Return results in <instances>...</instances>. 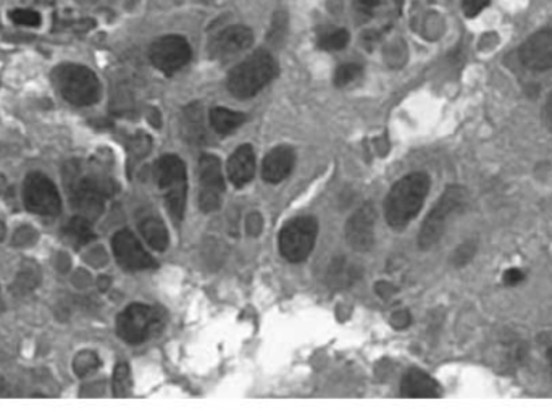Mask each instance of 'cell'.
I'll list each match as a JSON object with an SVG mask.
<instances>
[{"label": "cell", "mask_w": 552, "mask_h": 415, "mask_svg": "<svg viewBox=\"0 0 552 415\" xmlns=\"http://www.w3.org/2000/svg\"><path fill=\"white\" fill-rule=\"evenodd\" d=\"M377 291L378 293H380V296H383V297H387V296L393 295L395 288L389 287V285H387V283L383 281V283H380V285H378Z\"/></svg>", "instance_id": "obj_31"}, {"label": "cell", "mask_w": 552, "mask_h": 415, "mask_svg": "<svg viewBox=\"0 0 552 415\" xmlns=\"http://www.w3.org/2000/svg\"><path fill=\"white\" fill-rule=\"evenodd\" d=\"M401 395L405 397L441 396V388L424 370H409L401 381Z\"/></svg>", "instance_id": "obj_18"}, {"label": "cell", "mask_w": 552, "mask_h": 415, "mask_svg": "<svg viewBox=\"0 0 552 415\" xmlns=\"http://www.w3.org/2000/svg\"><path fill=\"white\" fill-rule=\"evenodd\" d=\"M360 5L365 7V9H373L380 4V0H359Z\"/></svg>", "instance_id": "obj_34"}, {"label": "cell", "mask_w": 552, "mask_h": 415, "mask_svg": "<svg viewBox=\"0 0 552 415\" xmlns=\"http://www.w3.org/2000/svg\"><path fill=\"white\" fill-rule=\"evenodd\" d=\"M375 220L377 212L373 204H364L357 212L350 215L346 223V240L357 252H367L375 242Z\"/></svg>", "instance_id": "obj_15"}, {"label": "cell", "mask_w": 552, "mask_h": 415, "mask_svg": "<svg viewBox=\"0 0 552 415\" xmlns=\"http://www.w3.org/2000/svg\"><path fill=\"white\" fill-rule=\"evenodd\" d=\"M52 81L65 101L76 107H89L101 99V81L97 74L84 65H58L52 72Z\"/></svg>", "instance_id": "obj_4"}, {"label": "cell", "mask_w": 552, "mask_h": 415, "mask_svg": "<svg viewBox=\"0 0 552 415\" xmlns=\"http://www.w3.org/2000/svg\"><path fill=\"white\" fill-rule=\"evenodd\" d=\"M295 162V156L293 149L288 148V146L272 149L268 152L267 158H264L262 176L267 183L276 185L289 176V173L293 172Z\"/></svg>", "instance_id": "obj_17"}, {"label": "cell", "mask_w": 552, "mask_h": 415, "mask_svg": "<svg viewBox=\"0 0 552 415\" xmlns=\"http://www.w3.org/2000/svg\"><path fill=\"white\" fill-rule=\"evenodd\" d=\"M111 250L121 267L129 272L156 267V260L142 248L133 231L120 230L111 238Z\"/></svg>", "instance_id": "obj_13"}, {"label": "cell", "mask_w": 552, "mask_h": 415, "mask_svg": "<svg viewBox=\"0 0 552 415\" xmlns=\"http://www.w3.org/2000/svg\"><path fill=\"white\" fill-rule=\"evenodd\" d=\"M548 360H549V364H551V369H552V346H551V350L548 351Z\"/></svg>", "instance_id": "obj_35"}, {"label": "cell", "mask_w": 552, "mask_h": 415, "mask_svg": "<svg viewBox=\"0 0 552 415\" xmlns=\"http://www.w3.org/2000/svg\"><path fill=\"white\" fill-rule=\"evenodd\" d=\"M158 309L146 304H131L117 319V333L123 342L141 344L148 342L162 327Z\"/></svg>", "instance_id": "obj_8"}, {"label": "cell", "mask_w": 552, "mask_h": 415, "mask_svg": "<svg viewBox=\"0 0 552 415\" xmlns=\"http://www.w3.org/2000/svg\"><path fill=\"white\" fill-rule=\"evenodd\" d=\"M525 280V273L520 268H509L504 273V283L507 287H516Z\"/></svg>", "instance_id": "obj_29"}, {"label": "cell", "mask_w": 552, "mask_h": 415, "mask_svg": "<svg viewBox=\"0 0 552 415\" xmlns=\"http://www.w3.org/2000/svg\"><path fill=\"white\" fill-rule=\"evenodd\" d=\"M23 203L29 212L56 217L62 212V199L57 186L42 173H29L23 183Z\"/></svg>", "instance_id": "obj_9"}, {"label": "cell", "mask_w": 552, "mask_h": 415, "mask_svg": "<svg viewBox=\"0 0 552 415\" xmlns=\"http://www.w3.org/2000/svg\"><path fill=\"white\" fill-rule=\"evenodd\" d=\"M64 236L72 242V246L80 250L91 241L96 240V233L92 230V223L83 215H76L70 222L65 225Z\"/></svg>", "instance_id": "obj_19"}, {"label": "cell", "mask_w": 552, "mask_h": 415, "mask_svg": "<svg viewBox=\"0 0 552 415\" xmlns=\"http://www.w3.org/2000/svg\"><path fill=\"white\" fill-rule=\"evenodd\" d=\"M491 0H462V10L465 17L475 19L483 10L487 9Z\"/></svg>", "instance_id": "obj_27"}, {"label": "cell", "mask_w": 552, "mask_h": 415, "mask_svg": "<svg viewBox=\"0 0 552 415\" xmlns=\"http://www.w3.org/2000/svg\"><path fill=\"white\" fill-rule=\"evenodd\" d=\"M473 254H475V246H473L472 242H465V244H462L460 250L456 252L454 260H456L457 265H464L467 260L473 257Z\"/></svg>", "instance_id": "obj_28"}, {"label": "cell", "mask_w": 552, "mask_h": 415, "mask_svg": "<svg viewBox=\"0 0 552 415\" xmlns=\"http://www.w3.org/2000/svg\"><path fill=\"white\" fill-rule=\"evenodd\" d=\"M10 19L13 23H17L19 27H31V28H37L41 25V15L34 12V10L19 9L13 10L10 13Z\"/></svg>", "instance_id": "obj_26"}, {"label": "cell", "mask_w": 552, "mask_h": 415, "mask_svg": "<svg viewBox=\"0 0 552 415\" xmlns=\"http://www.w3.org/2000/svg\"><path fill=\"white\" fill-rule=\"evenodd\" d=\"M199 205L203 212H215L220 209L221 196L225 193V180L221 173L220 158L205 154L199 160Z\"/></svg>", "instance_id": "obj_11"}, {"label": "cell", "mask_w": 552, "mask_h": 415, "mask_svg": "<svg viewBox=\"0 0 552 415\" xmlns=\"http://www.w3.org/2000/svg\"><path fill=\"white\" fill-rule=\"evenodd\" d=\"M246 121V115L241 111H233L225 107H215L211 111V125L218 134H230L240 128Z\"/></svg>", "instance_id": "obj_20"}, {"label": "cell", "mask_w": 552, "mask_h": 415, "mask_svg": "<svg viewBox=\"0 0 552 415\" xmlns=\"http://www.w3.org/2000/svg\"><path fill=\"white\" fill-rule=\"evenodd\" d=\"M409 323H410V314H409V312H405V311L396 312V314L391 317V325H393L395 328H397V330L409 327Z\"/></svg>", "instance_id": "obj_30"}, {"label": "cell", "mask_w": 552, "mask_h": 415, "mask_svg": "<svg viewBox=\"0 0 552 415\" xmlns=\"http://www.w3.org/2000/svg\"><path fill=\"white\" fill-rule=\"evenodd\" d=\"M131 387H133V381H131L128 364L120 362L113 372V395L117 397L129 396Z\"/></svg>", "instance_id": "obj_23"}, {"label": "cell", "mask_w": 552, "mask_h": 415, "mask_svg": "<svg viewBox=\"0 0 552 415\" xmlns=\"http://www.w3.org/2000/svg\"><path fill=\"white\" fill-rule=\"evenodd\" d=\"M318 234V222L315 217H295L280 231V252L289 262H304L310 256Z\"/></svg>", "instance_id": "obj_7"}, {"label": "cell", "mask_w": 552, "mask_h": 415, "mask_svg": "<svg viewBox=\"0 0 552 415\" xmlns=\"http://www.w3.org/2000/svg\"><path fill=\"white\" fill-rule=\"evenodd\" d=\"M193 50L188 39L178 35H168L156 39L149 49V58L162 73L175 74L189 64Z\"/></svg>", "instance_id": "obj_10"}, {"label": "cell", "mask_w": 552, "mask_h": 415, "mask_svg": "<svg viewBox=\"0 0 552 415\" xmlns=\"http://www.w3.org/2000/svg\"><path fill=\"white\" fill-rule=\"evenodd\" d=\"M467 204V191L459 185L448 186L440 201L434 204L428 217L425 219L422 230L418 233V248L422 250H432L441 240L448 223L456 213L462 212Z\"/></svg>", "instance_id": "obj_5"}, {"label": "cell", "mask_w": 552, "mask_h": 415, "mask_svg": "<svg viewBox=\"0 0 552 415\" xmlns=\"http://www.w3.org/2000/svg\"><path fill=\"white\" fill-rule=\"evenodd\" d=\"M9 385L4 377H0V396H9Z\"/></svg>", "instance_id": "obj_33"}, {"label": "cell", "mask_w": 552, "mask_h": 415, "mask_svg": "<svg viewBox=\"0 0 552 415\" xmlns=\"http://www.w3.org/2000/svg\"><path fill=\"white\" fill-rule=\"evenodd\" d=\"M544 113H546V119H548L549 125L552 127V93L549 94V97H548V101H546V109H544Z\"/></svg>", "instance_id": "obj_32"}, {"label": "cell", "mask_w": 552, "mask_h": 415, "mask_svg": "<svg viewBox=\"0 0 552 415\" xmlns=\"http://www.w3.org/2000/svg\"><path fill=\"white\" fill-rule=\"evenodd\" d=\"M348 44H349V33L346 29H334L332 33L320 37L318 41V46L328 52L342 50Z\"/></svg>", "instance_id": "obj_24"}, {"label": "cell", "mask_w": 552, "mask_h": 415, "mask_svg": "<svg viewBox=\"0 0 552 415\" xmlns=\"http://www.w3.org/2000/svg\"><path fill=\"white\" fill-rule=\"evenodd\" d=\"M360 74H362V66H360V65H340V66L336 68V73H334V84H336L338 88H344V86H348V84L352 83V81H356Z\"/></svg>", "instance_id": "obj_25"}, {"label": "cell", "mask_w": 552, "mask_h": 415, "mask_svg": "<svg viewBox=\"0 0 552 415\" xmlns=\"http://www.w3.org/2000/svg\"><path fill=\"white\" fill-rule=\"evenodd\" d=\"M141 234L148 241L149 246L156 250H165L168 248V231L164 222H160L156 217H149L146 220L139 223Z\"/></svg>", "instance_id": "obj_21"}, {"label": "cell", "mask_w": 552, "mask_h": 415, "mask_svg": "<svg viewBox=\"0 0 552 415\" xmlns=\"http://www.w3.org/2000/svg\"><path fill=\"white\" fill-rule=\"evenodd\" d=\"M66 188L70 203L80 215L89 220H96L102 212L105 199L113 194V183L94 172H86L83 166L74 162L73 166H66Z\"/></svg>", "instance_id": "obj_2"}, {"label": "cell", "mask_w": 552, "mask_h": 415, "mask_svg": "<svg viewBox=\"0 0 552 415\" xmlns=\"http://www.w3.org/2000/svg\"><path fill=\"white\" fill-rule=\"evenodd\" d=\"M154 176L157 185L165 194L166 209L176 222H181L186 209V191H188V176L183 160L166 154L162 156L154 165Z\"/></svg>", "instance_id": "obj_6"}, {"label": "cell", "mask_w": 552, "mask_h": 415, "mask_svg": "<svg viewBox=\"0 0 552 415\" xmlns=\"http://www.w3.org/2000/svg\"><path fill=\"white\" fill-rule=\"evenodd\" d=\"M278 74V64L267 50H256L228 74V91L238 99H250Z\"/></svg>", "instance_id": "obj_3"}, {"label": "cell", "mask_w": 552, "mask_h": 415, "mask_svg": "<svg viewBox=\"0 0 552 415\" xmlns=\"http://www.w3.org/2000/svg\"><path fill=\"white\" fill-rule=\"evenodd\" d=\"M254 42L252 29L244 25H233L221 29L209 44V56L218 62H228L231 58L246 52Z\"/></svg>", "instance_id": "obj_12"}, {"label": "cell", "mask_w": 552, "mask_h": 415, "mask_svg": "<svg viewBox=\"0 0 552 415\" xmlns=\"http://www.w3.org/2000/svg\"><path fill=\"white\" fill-rule=\"evenodd\" d=\"M226 172L231 183L236 188H244L254 180L256 154L250 144H244L231 154L226 164Z\"/></svg>", "instance_id": "obj_16"}, {"label": "cell", "mask_w": 552, "mask_h": 415, "mask_svg": "<svg viewBox=\"0 0 552 415\" xmlns=\"http://www.w3.org/2000/svg\"><path fill=\"white\" fill-rule=\"evenodd\" d=\"M430 191V178L415 172L404 176L391 188L385 201V217L391 228L402 230L422 211L426 194Z\"/></svg>", "instance_id": "obj_1"}, {"label": "cell", "mask_w": 552, "mask_h": 415, "mask_svg": "<svg viewBox=\"0 0 552 415\" xmlns=\"http://www.w3.org/2000/svg\"><path fill=\"white\" fill-rule=\"evenodd\" d=\"M520 62L533 72L552 68V23L536 31L518 49Z\"/></svg>", "instance_id": "obj_14"}, {"label": "cell", "mask_w": 552, "mask_h": 415, "mask_svg": "<svg viewBox=\"0 0 552 415\" xmlns=\"http://www.w3.org/2000/svg\"><path fill=\"white\" fill-rule=\"evenodd\" d=\"M357 278V270L344 258H336L326 270V285L333 288L350 287Z\"/></svg>", "instance_id": "obj_22"}]
</instances>
